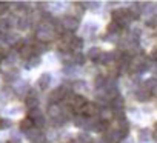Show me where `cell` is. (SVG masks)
<instances>
[{"label": "cell", "instance_id": "6", "mask_svg": "<svg viewBox=\"0 0 157 143\" xmlns=\"http://www.w3.org/2000/svg\"><path fill=\"white\" fill-rule=\"evenodd\" d=\"M99 117H100V120H102V122L109 123V122L114 119V109H113L111 106H103V108H100Z\"/></svg>", "mask_w": 157, "mask_h": 143}, {"label": "cell", "instance_id": "20", "mask_svg": "<svg viewBox=\"0 0 157 143\" xmlns=\"http://www.w3.org/2000/svg\"><path fill=\"white\" fill-rule=\"evenodd\" d=\"M155 86H157V79H154V77H151V79H148V80H145V82H143V88H145L146 91L154 89Z\"/></svg>", "mask_w": 157, "mask_h": 143}, {"label": "cell", "instance_id": "10", "mask_svg": "<svg viewBox=\"0 0 157 143\" xmlns=\"http://www.w3.org/2000/svg\"><path fill=\"white\" fill-rule=\"evenodd\" d=\"M36 125H34V120H31L29 117H25L23 120H20V123H19V128H20V131H23V132H28L29 129H33Z\"/></svg>", "mask_w": 157, "mask_h": 143}, {"label": "cell", "instance_id": "24", "mask_svg": "<svg viewBox=\"0 0 157 143\" xmlns=\"http://www.w3.org/2000/svg\"><path fill=\"white\" fill-rule=\"evenodd\" d=\"M6 128H11V120L0 119V129H6Z\"/></svg>", "mask_w": 157, "mask_h": 143}, {"label": "cell", "instance_id": "9", "mask_svg": "<svg viewBox=\"0 0 157 143\" xmlns=\"http://www.w3.org/2000/svg\"><path fill=\"white\" fill-rule=\"evenodd\" d=\"M102 51H100V48H97V46H93L88 52H86V57L90 58V60H93V62H100V57H102Z\"/></svg>", "mask_w": 157, "mask_h": 143}, {"label": "cell", "instance_id": "31", "mask_svg": "<svg viewBox=\"0 0 157 143\" xmlns=\"http://www.w3.org/2000/svg\"><path fill=\"white\" fill-rule=\"evenodd\" d=\"M155 129H157V123H155Z\"/></svg>", "mask_w": 157, "mask_h": 143}, {"label": "cell", "instance_id": "8", "mask_svg": "<svg viewBox=\"0 0 157 143\" xmlns=\"http://www.w3.org/2000/svg\"><path fill=\"white\" fill-rule=\"evenodd\" d=\"M60 115H62V106L57 105V103H51L48 106V117H51L54 120V119H57Z\"/></svg>", "mask_w": 157, "mask_h": 143}, {"label": "cell", "instance_id": "30", "mask_svg": "<svg viewBox=\"0 0 157 143\" xmlns=\"http://www.w3.org/2000/svg\"><path fill=\"white\" fill-rule=\"evenodd\" d=\"M2 58H3V55H2V54H0V63H2Z\"/></svg>", "mask_w": 157, "mask_h": 143}, {"label": "cell", "instance_id": "23", "mask_svg": "<svg viewBox=\"0 0 157 143\" xmlns=\"http://www.w3.org/2000/svg\"><path fill=\"white\" fill-rule=\"evenodd\" d=\"M105 83H106V80H105V77H103L102 74H99V76H96V77H94V85H96L97 88L105 86Z\"/></svg>", "mask_w": 157, "mask_h": 143}, {"label": "cell", "instance_id": "1", "mask_svg": "<svg viewBox=\"0 0 157 143\" xmlns=\"http://www.w3.org/2000/svg\"><path fill=\"white\" fill-rule=\"evenodd\" d=\"M111 16H113V22H116L120 28H125V26L131 22V17H129V11H128V9L119 8V9L113 11Z\"/></svg>", "mask_w": 157, "mask_h": 143}, {"label": "cell", "instance_id": "26", "mask_svg": "<svg viewBox=\"0 0 157 143\" xmlns=\"http://www.w3.org/2000/svg\"><path fill=\"white\" fill-rule=\"evenodd\" d=\"M34 125H36V128H42V126H45V117L40 115L39 119H36V120H34Z\"/></svg>", "mask_w": 157, "mask_h": 143}, {"label": "cell", "instance_id": "13", "mask_svg": "<svg viewBox=\"0 0 157 143\" xmlns=\"http://www.w3.org/2000/svg\"><path fill=\"white\" fill-rule=\"evenodd\" d=\"M72 123L77 126V128H85L88 125V119L82 114H78V115H74L72 117Z\"/></svg>", "mask_w": 157, "mask_h": 143}, {"label": "cell", "instance_id": "2", "mask_svg": "<svg viewBox=\"0 0 157 143\" xmlns=\"http://www.w3.org/2000/svg\"><path fill=\"white\" fill-rule=\"evenodd\" d=\"M86 103H88L86 99H85L83 96H80V94H74L72 99L69 100V106H71L72 111H75V112H82V109L85 108Z\"/></svg>", "mask_w": 157, "mask_h": 143}, {"label": "cell", "instance_id": "18", "mask_svg": "<svg viewBox=\"0 0 157 143\" xmlns=\"http://www.w3.org/2000/svg\"><path fill=\"white\" fill-rule=\"evenodd\" d=\"M25 103H26V108H28L29 111L39 108V99H37V97H28Z\"/></svg>", "mask_w": 157, "mask_h": 143}, {"label": "cell", "instance_id": "27", "mask_svg": "<svg viewBox=\"0 0 157 143\" xmlns=\"http://www.w3.org/2000/svg\"><path fill=\"white\" fill-rule=\"evenodd\" d=\"M6 143H22V141H20L19 138H10V140H8Z\"/></svg>", "mask_w": 157, "mask_h": 143}, {"label": "cell", "instance_id": "7", "mask_svg": "<svg viewBox=\"0 0 157 143\" xmlns=\"http://www.w3.org/2000/svg\"><path fill=\"white\" fill-rule=\"evenodd\" d=\"M51 74H48V73H45V74H42L40 77H39V80H37V85H39V88L42 89V91H46L48 89V86H49V83H51Z\"/></svg>", "mask_w": 157, "mask_h": 143}, {"label": "cell", "instance_id": "21", "mask_svg": "<svg viewBox=\"0 0 157 143\" xmlns=\"http://www.w3.org/2000/svg\"><path fill=\"white\" fill-rule=\"evenodd\" d=\"M82 45H83V40H82L80 37H75V39L72 40V43H71V49H75L77 52H80Z\"/></svg>", "mask_w": 157, "mask_h": 143}, {"label": "cell", "instance_id": "12", "mask_svg": "<svg viewBox=\"0 0 157 143\" xmlns=\"http://www.w3.org/2000/svg\"><path fill=\"white\" fill-rule=\"evenodd\" d=\"M19 55L23 58V60H29L33 55H34V46H31V45H26L20 52H19Z\"/></svg>", "mask_w": 157, "mask_h": 143}, {"label": "cell", "instance_id": "15", "mask_svg": "<svg viewBox=\"0 0 157 143\" xmlns=\"http://www.w3.org/2000/svg\"><path fill=\"white\" fill-rule=\"evenodd\" d=\"M29 26H31V19L29 17H19V23H17V28L19 29H22V31H26V29H29Z\"/></svg>", "mask_w": 157, "mask_h": 143}, {"label": "cell", "instance_id": "19", "mask_svg": "<svg viewBox=\"0 0 157 143\" xmlns=\"http://www.w3.org/2000/svg\"><path fill=\"white\" fill-rule=\"evenodd\" d=\"M149 97H151V92L146 91V89H143V91H137V92H136V99L140 100V102H145V100H148Z\"/></svg>", "mask_w": 157, "mask_h": 143}, {"label": "cell", "instance_id": "25", "mask_svg": "<svg viewBox=\"0 0 157 143\" xmlns=\"http://www.w3.org/2000/svg\"><path fill=\"white\" fill-rule=\"evenodd\" d=\"M10 11V3H0V16H5Z\"/></svg>", "mask_w": 157, "mask_h": 143}, {"label": "cell", "instance_id": "28", "mask_svg": "<svg viewBox=\"0 0 157 143\" xmlns=\"http://www.w3.org/2000/svg\"><path fill=\"white\" fill-rule=\"evenodd\" d=\"M152 137H154V140H157V129L152 132Z\"/></svg>", "mask_w": 157, "mask_h": 143}, {"label": "cell", "instance_id": "14", "mask_svg": "<svg viewBox=\"0 0 157 143\" xmlns=\"http://www.w3.org/2000/svg\"><path fill=\"white\" fill-rule=\"evenodd\" d=\"M123 106H125V99L120 94L111 100V108L113 109H123Z\"/></svg>", "mask_w": 157, "mask_h": 143}, {"label": "cell", "instance_id": "16", "mask_svg": "<svg viewBox=\"0 0 157 143\" xmlns=\"http://www.w3.org/2000/svg\"><path fill=\"white\" fill-rule=\"evenodd\" d=\"M86 55L83 54V52H75L74 55H72V62L75 63V65H78V66H82V65H85V62H86Z\"/></svg>", "mask_w": 157, "mask_h": 143}, {"label": "cell", "instance_id": "29", "mask_svg": "<svg viewBox=\"0 0 157 143\" xmlns=\"http://www.w3.org/2000/svg\"><path fill=\"white\" fill-rule=\"evenodd\" d=\"M152 91H154V94H157V86H155V88H154Z\"/></svg>", "mask_w": 157, "mask_h": 143}, {"label": "cell", "instance_id": "5", "mask_svg": "<svg viewBox=\"0 0 157 143\" xmlns=\"http://www.w3.org/2000/svg\"><path fill=\"white\" fill-rule=\"evenodd\" d=\"M99 112H100L99 105H97V103H93V102H88V103L85 105V108L82 109L80 114L85 115V117H88V119H91V117H96Z\"/></svg>", "mask_w": 157, "mask_h": 143}, {"label": "cell", "instance_id": "22", "mask_svg": "<svg viewBox=\"0 0 157 143\" xmlns=\"http://www.w3.org/2000/svg\"><path fill=\"white\" fill-rule=\"evenodd\" d=\"M106 29H108V34H117V32L120 31V26H119L116 22H111V23H108Z\"/></svg>", "mask_w": 157, "mask_h": 143}, {"label": "cell", "instance_id": "11", "mask_svg": "<svg viewBox=\"0 0 157 143\" xmlns=\"http://www.w3.org/2000/svg\"><path fill=\"white\" fill-rule=\"evenodd\" d=\"M91 131H94V132H99V134H105V132H108V131H109V123L99 120V122H97V123L93 126V129H91Z\"/></svg>", "mask_w": 157, "mask_h": 143}, {"label": "cell", "instance_id": "3", "mask_svg": "<svg viewBox=\"0 0 157 143\" xmlns=\"http://www.w3.org/2000/svg\"><path fill=\"white\" fill-rule=\"evenodd\" d=\"M66 96H68L66 88L65 86H57L56 89H52L49 92V100H51V103H59L60 100L66 99Z\"/></svg>", "mask_w": 157, "mask_h": 143}, {"label": "cell", "instance_id": "17", "mask_svg": "<svg viewBox=\"0 0 157 143\" xmlns=\"http://www.w3.org/2000/svg\"><path fill=\"white\" fill-rule=\"evenodd\" d=\"M42 63V58H40V55H37V54H34L29 60H28V65H26V69H31V68H36V66H39Z\"/></svg>", "mask_w": 157, "mask_h": 143}, {"label": "cell", "instance_id": "4", "mask_svg": "<svg viewBox=\"0 0 157 143\" xmlns=\"http://www.w3.org/2000/svg\"><path fill=\"white\" fill-rule=\"evenodd\" d=\"M62 25H63V28H65L66 31L74 32V31L78 28V25H80V22H78V19L74 17V16H65L63 20H62Z\"/></svg>", "mask_w": 157, "mask_h": 143}]
</instances>
